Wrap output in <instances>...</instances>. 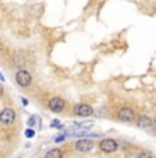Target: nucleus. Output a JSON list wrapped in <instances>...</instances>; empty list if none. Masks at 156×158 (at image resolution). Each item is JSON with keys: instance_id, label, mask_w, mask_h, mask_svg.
<instances>
[{"instance_id": "nucleus-8", "label": "nucleus", "mask_w": 156, "mask_h": 158, "mask_svg": "<svg viewBox=\"0 0 156 158\" xmlns=\"http://www.w3.org/2000/svg\"><path fill=\"white\" fill-rule=\"evenodd\" d=\"M152 121H154L152 117H149V115H146V114H141L136 118V125L140 129H151Z\"/></svg>"}, {"instance_id": "nucleus-11", "label": "nucleus", "mask_w": 156, "mask_h": 158, "mask_svg": "<svg viewBox=\"0 0 156 158\" xmlns=\"http://www.w3.org/2000/svg\"><path fill=\"white\" fill-rule=\"evenodd\" d=\"M138 158H156L155 154L149 150H142L138 153Z\"/></svg>"}, {"instance_id": "nucleus-7", "label": "nucleus", "mask_w": 156, "mask_h": 158, "mask_svg": "<svg viewBox=\"0 0 156 158\" xmlns=\"http://www.w3.org/2000/svg\"><path fill=\"white\" fill-rule=\"evenodd\" d=\"M48 109H49L52 113H62L66 109V101L63 98H59V96H55V98L49 99L48 102Z\"/></svg>"}, {"instance_id": "nucleus-16", "label": "nucleus", "mask_w": 156, "mask_h": 158, "mask_svg": "<svg viewBox=\"0 0 156 158\" xmlns=\"http://www.w3.org/2000/svg\"><path fill=\"white\" fill-rule=\"evenodd\" d=\"M64 139H66V133H63V135H58L55 138V142L56 143H60V142H64Z\"/></svg>"}, {"instance_id": "nucleus-17", "label": "nucleus", "mask_w": 156, "mask_h": 158, "mask_svg": "<svg viewBox=\"0 0 156 158\" xmlns=\"http://www.w3.org/2000/svg\"><path fill=\"white\" fill-rule=\"evenodd\" d=\"M151 131L156 135V120L152 121V125H151Z\"/></svg>"}, {"instance_id": "nucleus-12", "label": "nucleus", "mask_w": 156, "mask_h": 158, "mask_svg": "<svg viewBox=\"0 0 156 158\" xmlns=\"http://www.w3.org/2000/svg\"><path fill=\"white\" fill-rule=\"evenodd\" d=\"M125 158H138V153L136 150H129L125 154Z\"/></svg>"}, {"instance_id": "nucleus-10", "label": "nucleus", "mask_w": 156, "mask_h": 158, "mask_svg": "<svg viewBox=\"0 0 156 158\" xmlns=\"http://www.w3.org/2000/svg\"><path fill=\"white\" fill-rule=\"evenodd\" d=\"M74 125L78 127V129H91L93 127V121H80V123H74Z\"/></svg>"}, {"instance_id": "nucleus-13", "label": "nucleus", "mask_w": 156, "mask_h": 158, "mask_svg": "<svg viewBox=\"0 0 156 158\" xmlns=\"http://www.w3.org/2000/svg\"><path fill=\"white\" fill-rule=\"evenodd\" d=\"M34 135H36V132H34V129L33 128H28L25 131V136L28 139H32V138H34Z\"/></svg>"}, {"instance_id": "nucleus-5", "label": "nucleus", "mask_w": 156, "mask_h": 158, "mask_svg": "<svg viewBox=\"0 0 156 158\" xmlns=\"http://www.w3.org/2000/svg\"><path fill=\"white\" fill-rule=\"evenodd\" d=\"M73 113L76 114L77 117H91V115L95 113V110L88 103H77L73 107Z\"/></svg>"}, {"instance_id": "nucleus-2", "label": "nucleus", "mask_w": 156, "mask_h": 158, "mask_svg": "<svg viewBox=\"0 0 156 158\" xmlns=\"http://www.w3.org/2000/svg\"><path fill=\"white\" fill-rule=\"evenodd\" d=\"M116 117H118V120L123 121V123H133V121H136L137 115H136V111L131 107L123 106V107H121L116 111Z\"/></svg>"}, {"instance_id": "nucleus-15", "label": "nucleus", "mask_w": 156, "mask_h": 158, "mask_svg": "<svg viewBox=\"0 0 156 158\" xmlns=\"http://www.w3.org/2000/svg\"><path fill=\"white\" fill-rule=\"evenodd\" d=\"M34 124H36V117L33 115V117H30L28 120V127H29V128H33V127H34Z\"/></svg>"}, {"instance_id": "nucleus-19", "label": "nucleus", "mask_w": 156, "mask_h": 158, "mask_svg": "<svg viewBox=\"0 0 156 158\" xmlns=\"http://www.w3.org/2000/svg\"><path fill=\"white\" fill-rule=\"evenodd\" d=\"M0 81H2V83H4V81H6L4 76H3V74H2V73H0Z\"/></svg>"}, {"instance_id": "nucleus-6", "label": "nucleus", "mask_w": 156, "mask_h": 158, "mask_svg": "<svg viewBox=\"0 0 156 158\" xmlns=\"http://www.w3.org/2000/svg\"><path fill=\"white\" fill-rule=\"evenodd\" d=\"M74 148L78 153H91L95 148V142L91 139H78L74 143Z\"/></svg>"}, {"instance_id": "nucleus-20", "label": "nucleus", "mask_w": 156, "mask_h": 158, "mask_svg": "<svg viewBox=\"0 0 156 158\" xmlns=\"http://www.w3.org/2000/svg\"><path fill=\"white\" fill-rule=\"evenodd\" d=\"M3 92H4V91H3V87H2V84H0V96H3Z\"/></svg>"}, {"instance_id": "nucleus-9", "label": "nucleus", "mask_w": 156, "mask_h": 158, "mask_svg": "<svg viewBox=\"0 0 156 158\" xmlns=\"http://www.w3.org/2000/svg\"><path fill=\"white\" fill-rule=\"evenodd\" d=\"M44 158H63V150L62 148H51L47 151Z\"/></svg>"}, {"instance_id": "nucleus-18", "label": "nucleus", "mask_w": 156, "mask_h": 158, "mask_svg": "<svg viewBox=\"0 0 156 158\" xmlns=\"http://www.w3.org/2000/svg\"><path fill=\"white\" fill-rule=\"evenodd\" d=\"M21 101H22V103H23V106H28V105H29V102H28V99H25V98H22V99H21Z\"/></svg>"}, {"instance_id": "nucleus-1", "label": "nucleus", "mask_w": 156, "mask_h": 158, "mask_svg": "<svg viewBox=\"0 0 156 158\" xmlns=\"http://www.w3.org/2000/svg\"><path fill=\"white\" fill-rule=\"evenodd\" d=\"M99 148H100L101 153L114 154L119 150V143L112 138H106V139H101V140L99 142Z\"/></svg>"}, {"instance_id": "nucleus-3", "label": "nucleus", "mask_w": 156, "mask_h": 158, "mask_svg": "<svg viewBox=\"0 0 156 158\" xmlns=\"http://www.w3.org/2000/svg\"><path fill=\"white\" fill-rule=\"evenodd\" d=\"M15 118H17V113H15V110L11 107H4L0 111V123L6 127L13 125Z\"/></svg>"}, {"instance_id": "nucleus-4", "label": "nucleus", "mask_w": 156, "mask_h": 158, "mask_svg": "<svg viewBox=\"0 0 156 158\" xmlns=\"http://www.w3.org/2000/svg\"><path fill=\"white\" fill-rule=\"evenodd\" d=\"M15 81L19 87L26 88L32 84L33 78H32V74L28 70H25V69H19L15 74Z\"/></svg>"}, {"instance_id": "nucleus-14", "label": "nucleus", "mask_w": 156, "mask_h": 158, "mask_svg": "<svg viewBox=\"0 0 156 158\" xmlns=\"http://www.w3.org/2000/svg\"><path fill=\"white\" fill-rule=\"evenodd\" d=\"M51 128H56V129H63V128H64V127H63V125H62L60 123H59L58 120H53L52 123H51Z\"/></svg>"}]
</instances>
